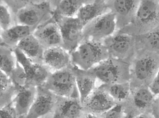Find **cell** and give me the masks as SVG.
<instances>
[{"mask_svg": "<svg viewBox=\"0 0 159 118\" xmlns=\"http://www.w3.org/2000/svg\"><path fill=\"white\" fill-rule=\"evenodd\" d=\"M159 69V53L138 50L130 65L131 89L149 86Z\"/></svg>", "mask_w": 159, "mask_h": 118, "instance_id": "obj_1", "label": "cell"}, {"mask_svg": "<svg viewBox=\"0 0 159 118\" xmlns=\"http://www.w3.org/2000/svg\"><path fill=\"white\" fill-rule=\"evenodd\" d=\"M158 25V0H142L133 22L119 31L137 36L148 32Z\"/></svg>", "mask_w": 159, "mask_h": 118, "instance_id": "obj_2", "label": "cell"}, {"mask_svg": "<svg viewBox=\"0 0 159 118\" xmlns=\"http://www.w3.org/2000/svg\"><path fill=\"white\" fill-rule=\"evenodd\" d=\"M71 64L87 70L107 59L108 51L102 42L84 40L70 54Z\"/></svg>", "mask_w": 159, "mask_h": 118, "instance_id": "obj_3", "label": "cell"}, {"mask_svg": "<svg viewBox=\"0 0 159 118\" xmlns=\"http://www.w3.org/2000/svg\"><path fill=\"white\" fill-rule=\"evenodd\" d=\"M53 11L51 1H29L14 14L16 24L29 27L33 32L39 26L52 17Z\"/></svg>", "mask_w": 159, "mask_h": 118, "instance_id": "obj_4", "label": "cell"}, {"mask_svg": "<svg viewBox=\"0 0 159 118\" xmlns=\"http://www.w3.org/2000/svg\"><path fill=\"white\" fill-rule=\"evenodd\" d=\"M130 64L111 57L91 69L102 84L129 82Z\"/></svg>", "mask_w": 159, "mask_h": 118, "instance_id": "obj_5", "label": "cell"}, {"mask_svg": "<svg viewBox=\"0 0 159 118\" xmlns=\"http://www.w3.org/2000/svg\"><path fill=\"white\" fill-rule=\"evenodd\" d=\"M42 86L58 96L80 98L71 64L51 73Z\"/></svg>", "mask_w": 159, "mask_h": 118, "instance_id": "obj_6", "label": "cell"}, {"mask_svg": "<svg viewBox=\"0 0 159 118\" xmlns=\"http://www.w3.org/2000/svg\"><path fill=\"white\" fill-rule=\"evenodd\" d=\"M110 56L130 64L137 52L135 37L117 30L102 42Z\"/></svg>", "mask_w": 159, "mask_h": 118, "instance_id": "obj_7", "label": "cell"}, {"mask_svg": "<svg viewBox=\"0 0 159 118\" xmlns=\"http://www.w3.org/2000/svg\"><path fill=\"white\" fill-rule=\"evenodd\" d=\"M60 30L62 47L70 54L74 51L83 39L84 26L76 17H65L53 15Z\"/></svg>", "mask_w": 159, "mask_h": 118, "instance_id": "obj_8", "label": "cell"}, {"mask_svg": "<svg viewBox=\"0 0 159 118\" xmlns=\"http://www.w3.org/2000/svg\"><path fill=\"white\" fill-rule=\"evenodd\" d=\"M156 97L149 86L131 89L128 99L123 103L126 118H130L142 113L152 112Z\"/></svg>", "mask_w": 159, "mask_h": 118, "instance_id": "obj_9", "label": "cell"}, {"mask_svg": "<svg viewBox=\"0 0 159 118\" xmlns=\"http://www.w3.org/2000/svg\"><path fill=\"white\" fill-rule=\"evenodd\" d=\"M116 31L115 16L109 11L93 20L84 27L82 41L90 40L102 42Z\"/></svg>", "mask_w": 159, "mask_h": 118, "instance_id": "obj_10", "label": "cell"}, {"mask_svg": "<svg viewBox=\"0 0 159 118\" xmlns=\"http://www.w3.org/2000/svg\"><path fill=\"white\" fill-rule=\"evenodd\" d=\"M17 61L24 69L27 75L26 85L36 87L43 86L50 74L51 70L43 64L30 61L18 48L14 49Z\"/></svg>", "mask_w": 159, "mask_h": 118, "instance_id": "obj_11", "label": "cell"}, {"mask_svg": "<svg viewBox=\"0 0 159 118\" xmlns=\"http://www.w3.org/2000/svg\"><path fill=\"white\" fill-rule=\"evenodd\" d=\"M140 1L106 0L109 10L115 15L116 31L122 29L133 22Z\"/></svg>", "mask_w": 159, "mask_h": 118, "instance_id": "obj_12", "label": "cell"}, {"mask_svg": "<svg viewBox=\"0 0 159 118\" xmlns=\"http://www.w3.org/2000/svg\"><path fill=\"white\" fill-rule=\"evenodd\" d=\"M116 103L103 84L97 86L82 102L84 110L86 114L98 116Z\"/></svg>", "mask_w": 159, "mask_h": 118, "instance_id": "obj_13", "label": "cell"}, {"mask_svg": "<svg viewBox=\"0 0 159 118\" xmlns=\"http://www.w3.org/2000/svg\"><path fill=\"white\" fill-rule=\"evenodd\" d=\"M57 98L43 86L37 87L35 98L25 118H42L52 114Z\"/></svg>", "mask_w": 159, "mask_h": 118, "instance_id": "obj_14", "label": "cell"}, {"mask_svg": "<svg viewBox=\"0 0 159 118\" xmlns=\"http://www.w3.org/2000/svg\"><path fill=\"white\" fill-rule=\"evenodd\" d=\"M32 34L45 49L61 47L62 41L60 30L53 16L39 26Z\"/></svg>", "mask_w": 159, "mask_h": 118, "instance_id": "obj_15", "label": "cell"}, {"mask_svg": "<svg viewBox=\"0 0 159 118\" xmlns=\"http://www.w3.org/2000/svg\"><path fill=\"white\" fill-rule=\"evenodd\" d=\"M80 98L58 96L52 118H85Z\"/></svg>", "mask_w": 159, "mask_h": 118, "instance_id": "obj_16", "label": "cell"}, {"mask_svg": "<svg viewBox=\"0 0 159 118\" xmlns=\"http://www.w3.org/2000/svg\"><path fill=\"white\" fill-rule=\"evenodd\" d=\"M37 87L26 85L16 89L12 103L18 118L26 116L35 98Z\"/></svg>", "mask_w": 159, "mask_h": 118, "instance_id": "obj_17", "label": "cell"}, {"mask_svg": "<svg viewBox=\"0 0 159 118\" xmlns=\"http://www.w3.org/2000/svg\"><path fill=\"white\" fill-rule=\"evenodd\" d=\"M43 63L52 72L64 69L71 64L70 54L61 46L45 49Z\"/></svg>", "mask_w": 159, "mask_h": 118, "instance_id": "obj_18", "label": "cell"}, {"mask_svg": "<svg viewBox=\"0 0 159 118\" xmlns=\"http://www.w3.org/2000/svg\"><path fill=\"white\" fill-rule=\"evenodd\" d=\"M72 65L80 99L82 103L96 87L97 78L91 69L83 70Z\"/></svg>", "mask_w": 159, "mask_h": 118, "instance_id": "obj_19", "label": "cell"}, {"mask_svg": "<svg viewBox=\"0 0 159 118\" xmlns=\"http://www.w3.org/2000/svg\"><path fill=\"white\" fill-rule=\"evenodd\" d=\"M108 11L106 0H92L81 7L76 17L84 27L93 20Z\"/></svg>", "mask_w": 159, "mask_h": 118, "instance_id": "obj_20", "label": "cell"}, {"mask_svg": "<svg viewBox=\"0 0 159 118\" xmlns=\"http://www.w3.org/2000/svg\"><path fill=\"white\" fill-rule=\"evenodd\" d=\"M16 47L32 62L43 64V56L45 49L32 33L21 40Z\"/></svg>", "mask_w": 159, "mask_h": 118, "instance_id": "obj_21", "label": "cell"}, {"mask_svg": "<svg viewBox=\"0 0 159 118\" xmlns=\"http://www.w3.org/2000/svg\"><path fill=\"white\" fill-rule=\"evenodd\" d=\"M33 32L29 27L16 24L6 30H0V44L14 49L21 40Z\"/></svg>", "mask_w": 159, "mask_h": 118, "instance_id": "obj_22", "label": "cell"}, {"mask_svg": "<svg viewBox=\"0 0 159 118\" xmlns=\"http://www.w3.org/2000/svg\"><path fill=\"white\" fill-rule=\"evenodd\" d=\"M92 0L52 1L54 6L53 14L65 17H76L81 7Z\"/></svg>", "mask_w": 159, "mask_h": 118, "instance_id": "obj_23", "label": "cell"}, {"mask_svg": "<svg viewBox=\"0 0 159 118\" xmlns=\"http://www.w3.org/2000/svg\"><path fill=\"white\" fill-rule=\"evenodd\" d=\"M137 50H145L159 53V25L148 32L134 36Z\"/></svg>", "mask_w": 159, "mask_h": 118, "instance_id": "obj_24", "label": "cell"}, {"mask_svg": "<svg viewBox=\"0 0 159 118\" xmlns=\"http://www.w3.org/2000/svg\"><path fill=\"white\" fill-rule=\"evenodd\" d=\"M0 108L12 103L16 89L8 76L0 71Z\"/></svg>", "mask_w": 159, "mask_h": 118, "instance_id": "obj_25", "label": "cell"}, {"mask_svg": "<svg viewBox=\"0 0 159 118\" xmlns=\"http://www.w3.org/2000/svg\"><path fill=\"white\" fill-rule=\"evenodd\" d=\"M17 61L14 49L0 44V71L9 76L15 68Z\"/></svg>", "mask_w": 159, "mask_h": 118, "instance_id": "obj_26", "label": "cell"}, {"mask_svg": "<svg viewBox=\"0 0 159 118\" xmlns=\"http://www.w3.org/2000/svg\"><path fill=\"white\" fill-rule=\"evenodd\" d=\"M103 84L116 103H124L130 95L131 88L129 82Z\"/></svg>", "mask_w": 159, "mask_h": 118, "instance_id": "obj_27", "label": "cell"}, {"mask_svg": "<svg viewBox=\"0 0 159 118\" xmlns=\"http://www.w3.org/2000/svg\"><path fill=\"white\" fill-rule=\"evenodd\" d=\"M13 14L4 0H0V30H5L16 25Z\"/></svg>", "mask_w": 159, "mask_h": 118, "instance_id": "obj_28", "label": "cell"}, {"mask_svg": "<svg viewBox=\"0 0 159 118\" xmlns=\"http://www.w3.org/2000/svg\"><path fill=\"white\" fill-rule=\"evenodd\" d=\"M16 89L27 84L26 73L22 67L17 61L16 66L9 76Z\"/></svg>", "mask_w": 159, "mask_h": 118, "instance_id": "obj_29", "label": "cell"}, {"mask_svg": "<svg viewBox=\"0 0 159 118\" xmlns=\"http://www.w3.org/2000/svg\"><path fill=\"white\" fill-rule=\"evenodd\" d=\"M102 118H126L123 103H116L99 116Z\"/></svg>", "mask_w": 159, "mask_h": 118, "instance_id": "obj_30", "label": "cell"}, {"mask_svg": "<svg viewBox=\"0 0 159 118\" xmlns=\"http://www.w3.org/2000/svg\"><path fill=\"white\" fill-rule=\"evenodd\" d=\"M0 109V118H18L12 103Z\"/></svg>", "mask_w": 159, "mask_h": 118, "instance_id": "obj_31", "label": "cell"}, {"mask_svg": "<svg viewBox=\"0 0 159 118\" xmlns=\"http://www.w3.org/2000/svg\"><path fill=\"white\" fill-rule=\"evenodd\" d=\"M149 87L156 96L159 95V69Z\"/></svg>", "mask_w": 159, "mask_h": 118, "instance_id": "obj_32", "label": "cell"}, {"mask_svg": "<svg viewBox=\"0 0 159 118\" xmlns=\"http://www.w3.org/2000/svg\"><path fill=\"white\" fill-rule=\"evenodd\" d=\"M152 112L155 118H159V95L156 96Z\"/></svg>", "mask_w": 159, "mask_h": 118, "instance_id": "obj_33", "label": "cell"}, {"mask_svg": "<svg viewBox=\"0 0 159 118\" xmlns=\"http://www.w3.org/2000/svg\"><path fill=\"white\" fill-rule=\"evenodd\" d=\"M130 118H155L152 112L142 113Z\"/></svg>", "mask_w": 159, "mask_h": 118, "instance_id": "obj_34", "label": "cell"}, {"mask_svg": "<svg viewBox=\"0 0 159 118\" xmlns=\"http://www.w3.org/2000/svg\"><path fill=\"white\" fill-rule=\"evenodd\" d=\"M85 118H102L99 116L91 114H87Z\"/></svg>", "mask_w": 159, "mask_h": 118, "instance_id": "obj_35", "label": "cell"}, {"mask_svg": "<svg viewBox=\"0 0 159 118\" xmlns=\"http://www.w3.org/2000/svg\"><path fill=\"white\" fill-rule=\"evenodd\" d=\"M19 118H25V117H20ZM42 118H51V117L50 116H46L45 117H42Z\"/></svg>", "mask_w": 159, "mask_h": 118, "instance_id": "obj_36", "label": "cell"}, {"mask_svg": "<svg viewBox=\"0 0 159 118\" xmlns=\"http://www.w3.org/2000/svg\"><path fill=\"white\" fill-rule=\"evenodd\" d=\"M158 3H159V0H158Z\"/></svg>", "mask_w": 159, "mask_h": 118, "instance_id": "obj_37", "label": "cell"}]
</instances>
